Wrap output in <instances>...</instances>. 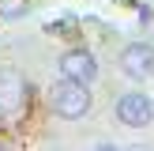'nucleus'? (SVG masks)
Wrapping results in <instances>:
<instances>
[{
  "label": "nucleus",
  "mask_w": 154,
  "mask_h": 151,
  "mask_svg": "<svg viewBox=\"0 0 154 151\" xmlns=\"http://www.w3.org/2000/svg\"><path fill=\"white\" fill-rule=\"evenodd\" d=\"M113 113H117V121L124 128H150L154 125V98L147 91L132 87V91H124V95H117Z\"/></svg>",
  "instance_id": "nucleus-3"
},
{
  "label": "nucleus",
  "mask_w": 154,
  "mask_h": 151,
  "mask_svg": "<svg viewBox=\"0 0 154 151\" xmlns=\"http://www.w3.org/2000/svg\"><path fill=\"white\" fill-rule=\"evenodd\" d=\"M117 68L120 76L143 83V79H154V42H128L117 57Z\"/></svg>",
  "instance_id": "nucleus-4"
},
{
  "label": "nucleus",
  "mask_w": 154,
  "mask_h": 151,
  "mask_svg": "<svg viewBox=\"0 0 154 151\" xmlns=\"http://www.w3.org/2000/svg\"><path fill=\"white\" fill-rule=\"evenodd\" d=\"M57 68H60V76L79 79V83H94L98 76H102V64H98V57L87 49V45H72V49H64Z\"/></svg>",
  "instance_id": "nucleus-5"
},
{
  "label": "nucleus",
  "mask_w": 154,
  "mask_h": 151,
  "mask_svg": "<svg viewBox=\"0 0 154 151\" xmlns=\"http://www.w3.org/2000/svg\"><path fill=\"white\" fill-rule=\"evenodd\" d=\"M45 98H49V110L57 113L60 121H79V117H87V113H90V106H94L90 83L68 79V76H60V79L53 83L49 91H45Z\"/></svg>",
  "instance_id": "nucleus-1"
},
{
  "label": "nucleus",
  "mask_w": 154,
  "mask_h": 151,
  "mask_svg": "<svg viewBox=\"0 0 154 151\" xmlns=\"http://www.w3.org/2000/svg\"><path fill=\"white\" fill-rule=\"evenodd\" d=\"M45 34H53V38H79V23L75 19H57V23L45 27Z\"/></svg>",
  "instance_id": "nucleus-6"
},
{
  "label": "nucleus",
  "mask_w": 154,
  "mask_h": 151,
  "mask_svg": "<svg viewBox=\"0 0 154 151\" xmlns=\"http://www.w3.org/2000/svg\"><path fill=\"white\" fill-rule=\"evenodd\" d=\"M30 11L26 0H0V19H23Z\"/></svg>",
  "instance_id": "nucleus-7"
},
{
  "label": "nucleus",
  "mask_w": 154,
  "mask_h": 151,
  "mask_svg": "<svg viewBox=\"0 0 154 151\" xmlns=\"http://www.w3.org/2000/svg\"><path fill=\"white\" fill-rule=\"evenodd\" d=\"M30 110V83L15 64H0V125H15Z\"/></svg>",
  "instance_id": "nucleus-2"
}]
</instances>
